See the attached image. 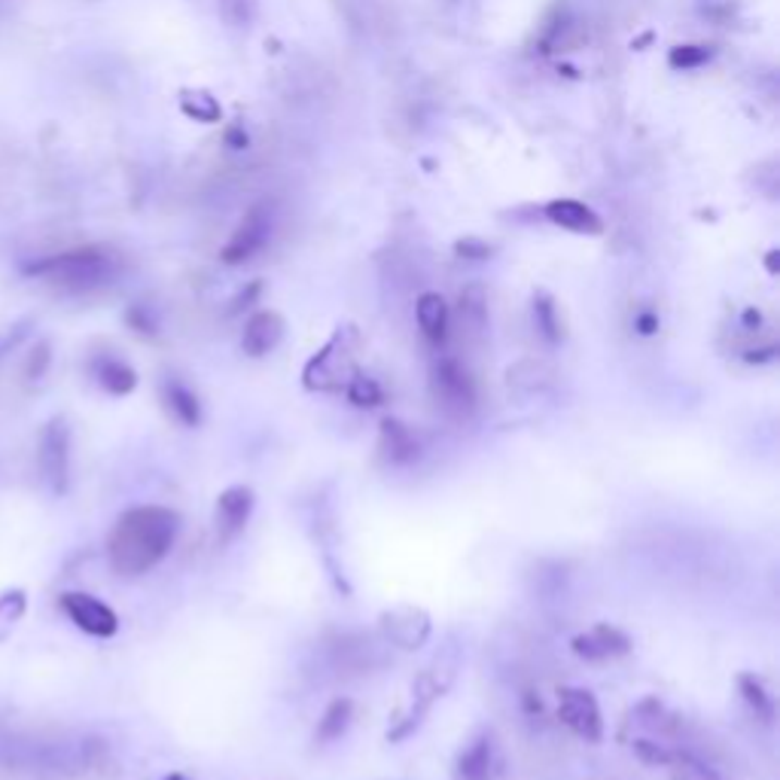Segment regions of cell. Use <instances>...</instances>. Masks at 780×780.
Segmentation results:
<instances>
[{
	"mask_svg": "<svg viewBox=\"0 0 780 780\" xmlns=\"http://www.w3.org/2000/svg\"><path fill=\"white\" fill-rule=\"evenodd\" d=\"M22 275L40 277L67 293H92L108 287L110 281L120 275V260L108 247H74V250L25 262Z\"/></svg>",
	"mask_w": 780,
	"mask_h": 780,
	"instance_id": "cell-2",
	"label": "cell"
},
{
	"mask_svg": "<svg viewBox=\"0 0 780 780\" xmlns=\"http://www.w3.org/2000/svg\"><path fill=\"white\" fill-rule=\"evenodd\" d=\"M49 363V345H40L32 357V367H28V379H40L44 375V369Z\"/></svg>",
	"mask_w": 780,
	"mask_h": 780,
	"instance_id": "cell-36",
	"label": "cell"
},
{
	"mask_svg": "<svg viewBox=\"0 0 780 780\" xmlns=\"http://www.w3.org/2000/svg\"><path fill=\"white\" fill-rule=\"evenodd\" d=\"M128 323H132V326H135L138 333H144V336H153V333H156L153 318H150V314H147V311H144L140 306H135L132 311H128Z\"/></svg>",
	"mask_w": 780,
	"mask_h": 780,
	"instance_id": "cell-34",
	"label": "cell"
},
{
	"mask_svg": "<svg viewBox=\"0 0 780 780\" xmlns=\"http://www.w3.org/2000/svg\"><path fill=\"white\" fill-rule=\"evenodd\" d=\"M284 333H287V323L277 311H257V314L247 318L245 333H242V348H245L247 357H265L284 342Z\"/></svg>",
	"mask_w": 780,
	"mask_h": 780,
	"instance_id": "cell-14",
	"label": "cell"
},
{
	"mask_svg": "<svg viewBox=\"0 0 780 780\" xmlns=\"http://www.w3.org/2000/svg\"><path fill=\"white\" fill-rule=\"evenodd\" d=\"M379 631L391 646L414 653L421 646H428L430 634H433V619L424 607H414V604H397V607H387L379 616Z\"/></svg>",
	"mask_w": 780,
	"mask_h": 780,
	"instance_id": "cell-7",
	"label": "cell"
},
{
	"mask_svg": "<svg viewBox=\"0 0 780 780\" xmlns=\"http://www.w3.org/2000/svg\"><path fill=\"white\" fill-rule=\"evenodd\" d=\"M631 750H634V756L641 759L643 765H653V768H668V763H671V756H673V750H668L665 744H658V741H653V738H637L634 744H631Z\"/></svg>",
	"mask_w": 780,
	"mask_h": 780,
	"instance_id": "cell-29",
	"label": "cell"
},
{
	"mask_svg": "<svg viewBox=\"0 0 780 780\" xmlns=\"http://www.w3.org/2000/svg\"><path fill=\"white\" fill-rule=\"evenodd\" d=\"M351 719H354L351 698H333V702L326 704L323 717L318 719V732H314V738H318L321 744H333V741H338L342 734L351 729Z\"/></svg>",
	"mask_w": 780,
	"mask_h": 780,
	"instance_id": "cell-23",
	"label": "cell"
},
{
	"mask_svg": "<svg viewBox=\"0 0 780 780\" xmlns=\"http://www.w3.org/2000/svg\"><path fill=\"white\" fill-rule=\"evenodd\" d=\"M546 216H549V223L567 232H577V235H601L604 232V220L585 201L555 199L546 205Z\"/></svg>",
	"mask_w": 780,
	"mask_h": 780,
	"instance_id": "cell-15",
	"label": "cell"
},
{
	"mask_svg": "<svg viewBox=\"0 0 780 780\" xmlns=\"http://www.w3.org/2000/svg\"><path fill=\"white\" fill-rule=\"evenodd\" d=\"M558 717H561V722H565L570 732L582 738V741H589V744H597V741L604 738L601 704H597V698L589 689H561V692H558Z\"/></svg>",
	"mask_w": 780,
	"mask_h": 780,
	"instance_id": "cell-9",
	"label": "cell"
},
{
	"mask_svg": "<svg viewBox=\"0 0 780 780\" xmlns=\"http://www.w3.org/2000/svg\"><path fill=\"white\" fill-rule=\"evenodd\" d=\"M634 330H637L641 336H656V333H658V314H656V311H641V314L634 318Z\"/></svg>",
	"mask_w": 780,
	"mask_h": 780,
	"instance_id": "cell-35",
	"label": "cell"
},
{
	"mask_svg": "<svg viewBox=\"0 0 780 780\" xmlns=\"http://www.w3.org/2000/svg\"><path fill=\"white\" fill-rule=\"evenodd\" d=\"M28 333H32V323L28 321H22L16 323V326H10V330H3V333H0V360H3L10 351H16L18 342L28 336Z\"/></svg>",
	"mask_w": 780,
	"mask_h": 780,
	"instance_id": "cell-32",
	"label": "cell"
},
{
	"mask_svg": "<svg viewBox=\"0 0 780 780\" xmlns=\"http://www.w3.org/2000/svg\"><path fill=\"white\" fill-rule=\"evenodd\" d=\"M253 506H257V497H253V491L247 488V485H232V488H226L216 497L214 521L220 546H230L232 540H238V536L245 534L247 521L253 516Z\"/></svg>",
	"mask_w": 780,
	"mask_h": 780,
	"instance_id": "cell-11",
	"label": "cell"
},
{
	"mask_svg": "<svg viewBox=\"0 0 780 780\" xmlns=\"http://www.w3.org/2000/svg\"><path fill=\"white\" fill-rule=\"evenodd\" d=\"M345 397L351 399L357 409H379V406L384 403V391H382V384L375 382L372 375H367V372L360 369L351 382L345 384Z\"/></svg>",
	"mask_w": 780,
	"mask_h": 780,
	"instance_id": "cell-26",
	"label": "cell"
},
{
	"mask_svg": "<svg viewBox=\"0 0 780 780\" xmlns=\"http://www.w3.org/2000/svg\"><path fill=\"white\" fill-rule=\"evenodd\" d=\"M668 771H671V780H722L714 765H707L692 753H677V750L668 763Z\"/></svg>",
	"mask_w": 780,
	"mask_h": 780,
	"instance_id": "cell-27",
	"label": "cell"
},
{
	"mask_svg": "<svg viewBox=\"0 0 780 780\" xmlns=\"http://www.w3.org/2000/svg\"><path fill=\"white\" fill-rule=\"evenodd\" d=\"M570 649H573V656L585 658V661H610V658L628 656V653H631V637H628L622 628L601 622V626L577 634V637L570 641Z\"/></svg>",
	"mask_w": 780,
	"mask_h": 780,
	"instance_id": "cell-12",
	"label": "cell"
},
{
	"mask_svg": "<svg viewBox=\"0 0 780 780\" xmlns=\"http://www.w3.org/2000/svg\"><path fill=\"white\" fill-rule=\"evenodd\" d=\"M184 110L189 113V116H196V120H201V123H214L216 116H220V104H216L211 95H205V92L186 95Z\"/></svg>",
	"mask_w": 780,
	"mask_h": 780,
	"instance_id": "cell-30",
	"label": "cell"
},
{
	"mask_svg": "<svg viewBox=\"0 0 780 780\" xmlns=\"http://www.w3.org/2000/svg\"><path fill=\"white\" fill-rule=\"evenodd\" d=\"M458 668H460V649L458 643L448 637V643H445L443 649L430 658L428 665H424V668L418 671V677L412 680V707H409V714L399 717L397 726L387 732L391 741H403V738H409V734L421 726V719L428 717L430 707L439 702L445 692L451 689L455 677H458Z\"/></svg>",
	"mask_w": 780,
	"mask_h": 780,
	"instance_id": "cell-3",
	"label": "cell"
},
{
	"mask_svg": "<svg viewBox=\"0 0 780 780\" xmlns=\"http://www.w3.org/2000/svg\"><path fill=\"white\" fill-rule=\"evenodd\" d=\"M0 7H3V0H0Z\"/></svg>",
	"mask_w": 780,
	"mask_h": 780,
	"instance_id": "cell-39",
	"label": "cell"
},
{
	"mask_svg": "<svg viewBox=\"0 0 780 780\" xmlns=\"http://www.w3.org/2000/svg\"><path fill=\"white\" fill-rule=\"evenodd\" d=\"M768 272L778 275V253H768Z\"/></svg>",
	"mask_w": 780,
	"mask_h": 780,
	"instance_id": "cell-37",
	"label": "cell"
},
{
	"mask_svg": "<svg viewBox=\"0 0 780 780\" xmlns=\"http://www.w3.org/2000/svg\"><path fill=\"white\" fill-rule=\"evenodd\" d=\"M455 250L463 260H488L491 257V247L485 242H475V238H463V242H458Z\"/></svg>",
	"mask_w": 780,
	"mask_h": 780,
	"instance_id": "cell-33",
	"label": "cell"
},
{
	"mask_svg": "<svg viewBox=\"0 0 780 780\" xmlns=\"http://www.w3.org/2000/svg\"><path fill=\"white\" fill-rule=\"evenodd\" d=\"M162 403H165V409H169V414L177 424H184V428H199L201 424L199 397L181 379H165L162 382Z\"/></svg>",
	"mask_w": 780,
	"mask_h": 780,
	"instance_id": "cell-19",
	"label": "cell"
},
{
	"mask_svg": "<svg viewBox=\"0 0 780 780\" xmlns=\"http://www.w3.org/2000/svg\"><path fill=\"white\" fill-rule=\"evenodd\" d=\"M414 318H418V326L428 342L433 345H443L448 338V326H451V311H448V302H445L439 293H421L418 302H414Z\"/></svg>",
	"mask_w": 780,
	"mask_h": 780,
	"instance_id": "cell-17",
	"label": "cell"
},
{
	"mask_svg": "<svg viewBox=\"0 0 780 780\" xmlns=\"http://www.w3.org/2000/svg\"><path fill=\"white\" fill-rule=\"evenodd\" d=\"M738 692H741V698L747 702L750 714L765 722V726H771L775 722V698H771V692L765 689L763 677H756V673H738Z\"/></svg>",
	"mask_w": 780,
	"mask_h": 780,
	"instance_id": "cell-22",
	"label": "cell"
},
{
	"mask_svg": "<svg viewBox=\"0 0 780 780\" xmlns=\"http://www.w3.org/2000/svg\"><path fill=\"white\" fill-rule=\"evenodd\" d=\"M181 531V516L169 506H135L123 512L108 536L110 567L120 577H144L174 546Z\"/></svg>",
	"mask_w": 780,
	"mask_h": 780,
	"instance_id": "cell-1",
	"label": "cell"
},
{
	"mask_svg": "<svg viewBox=\"0 0 780 780\" xmlns=\"http://www.w3.org/2000/svg\"><path fill=\"white\" fill-rule=\"evenodd\" d=\"M37 470L49 494L62 497L71 485V428L62 414L49 418L37 443Z\"/></svg>",
	"mask_w": 780,
	"mask_h": 780,
	"instance_id": "cell-5",
	"label": "cell"
},
{
	"mask_svg": "<svg viewBox=\"0 0 780 780\" xmlns=\"http://www.w3.org/2000/svg\"><path fill=\"white\" fill-rule=\"evenodd\" d=\"M25 616V592H7L0 595V641H7V634L18 626V619Z\"/></svg>",
	"mask_w": 780,
	"mask_h": 780,
	"instance_id": "cell-28",
	"label": "cell"
},
{
	"mask_svg": "<svg viewBox=\"0 0 780 780\" xmlns=\"http://www.w3.org/2000/svg\"><path fill=\"white\" fill-rule=\"evenodd\" d=\"M506 384L516 397H536L549 391L552 369L540 360H521L516 367L506 369Z\"/></svg>",
	"mask_w": 780,
	"mask_h": 780,
	"instance_id": "cell-21",
	"label": "cell"
},
{
	"mask_svg": "<svg viewBox=\"0 0 780 780\" xmlns=\"http://www.w3.org/2000/svg\"><path fill=\"white\" fill-rule=\"evenodd\" d=\"M534 326L546 345H558L565 338V323L558 318V306L552 302V296H546V293H536L534 296Z\"/></svg>",
	"mask_w": 780,
	"mask_h": 780,
	"instance_id": "cell-24",
	"label": "cell"
},
{
	"mask_svg": "<svg viewBox=\"0 0 780 780\" xmlns=\"http://www.w3.org/2000/svg\"><path fill=\"white\" fill-rule=\"evenodd\" d=\"M671 67H683V71H689V67H702L704 62H710V49L707 47H677L671 49Z\"/></svg>",
	"mask_w": 780,
	"mask_h": 780,
	"instance_id": "cell-31",
	"label": "cell"
},
{
	"mask_svg": "<svg viewBox=\"0 0 780 780\" xmlns=\"http://www.w3.org/2000/svg\"><path fill=\"white\" fill-rule=\"evenodd\" d=\"M357 372H360V367H357V333L351 326H338L333 338L306 363L302 384L314 394H333V391H345V384L351 382Z\"/></svg>",
	"mask_w": 780,
	"mask_h": 780,
	"instance_id": "cell-4",
	"label": "cell"
},
{
	"mask_svg": "<svg viewBox=\"0 0 780 780\" xmlns=\"http://www.w3.org/2000/svg\"><path fill=\"white\" fill-rule=\"evenodd\" d=\"M216 13L232 32H247L260 16V0H216Z\"/></svg>",
	"mask_w": 780,
	"mask_h": 780,
	"instance_id": "cell-25",
	"label": "cell"
},
{
	"mask_svg": "<svg viewBox=\"0 0 780 780\" xmlns=\"http://www.w3.org/2000/svg\"><path fill=\"white\" fill-rule=\"evenodd\" d=\"M430 391L436 406L451 418H470L475 409V384L470 372L460 367L455 357H445L433 367Z\"/></svg>",
	"mask_w": 780,
	"mask_h": 780,
	"instance_id": "cell-6",
	"label": "cell"
},
{
	"mask_svg": "<svg viewBox=\"0 0 780 780\" xmlns=\"http://www.w3.org/2000/svg\"><path fill=\"white\" fill-rule=\"evenodd\" d=\"M379 455L391 467H409L421 458V439L412 428H406L397 418H384L379 430Z\"/></svg>",
	"mask_w": 780,
	"mask_h": 780,
	"instance_id": "cell-13",
	"label": "cell"
},
{
	"mask_svg": "<svg viewBox=\"0 0 780 780\" xmlns=\"http://www.w3.org/2000/svg\"><path fill=\"white\" fill-rule=\"evenodd\" d=\"M497 771V753H494V741L491 734H479L473 738L467 750L458 756V768L455 778L458 780H494Z\"/></svg>",
	"mask_w": 780,
	"mask_h": 780,
	"instance_id": "cell-16",
	"label": "cell"
},
{
	"mask_svg": "<svg viewBox=\"0 0 780 780\" xmlns=\"http://www.w3.org/2000/svg\"><path fill=\"white\" fill-rule=\"evenodd\" d=\"M59 604H62L64 616H67L83 634L98 637V641L116 637V631H120V616L110 610L104 601H98V597L89 595V592H64Z\"/></svg>",
	"mask_w": 780,
	"mask_h": 780,
	"instance_id": "cell-10",
	"label": "cell"
},
{
	"mask_svg": "<svg viewBox=\"0 0 780 780\" xmlns=\"http://www.w3.org/2000/svg\"><path fill=\"white\" fill-rule=\"evenodd\" d=\"M272 230H275V211L269 205H253L245 214V220L238 223V230L232 232L226 247L220 250V260L226 265H245L247 260H253L262 247L269 245Z\"/></svg>",
	"mask_w": 780,
	"mask_h": 780,
	"instance_id": "cell-8",
	"label": "cell"
},
{
	"mask_svg": "<svg viewBox=\"0 0 780 780\" xmlns=\"http://www.w3.org/2000/svg\"><path fill=\"white\" fill-rule=\"evenodd\" d=\"M458 323L470 338H482L488 330V293L482 284H470L458 299Z\"/></svg>",
	"mask_w": 780,
	"mask_h": 780,
	"instance_id": "cell-18",
	"label": "cell"
},
{
	"mask_svg": "<svg viewBox=\"0 0 780 780\" xmlns=\"http://www.w3.org/2000/svg\"><path fill=\"white\" fill-rule=\"evenodd\" d=\"M92 375L110 397H128L138 387V372L120 357H98L92 363Z\"/></svg>",
	"mask_w": 780,
	"mask_h": 780,
	"instance_id": "cell-20",
	"label": "cell"
},
{
	"mask_svg": "<svg viewBox=\"0 0 780 780\" xmlns=\"http://www.w3.org/2000/svg\"><path fill=\"white\" fill-rule=\"evenodd\" d=\"M169 780H186V778H184V775H171Z\"/></svg>",
	"mask_w": 780,
	"mask_h": 780,
	"instance_id": "cell-38",
	"label": "cell"
}]
</instances>
